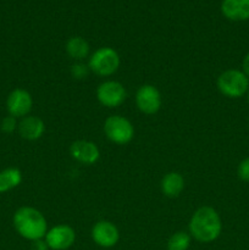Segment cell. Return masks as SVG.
Masks as SVG:
<instances>
[{
    "mask_svg": "<svg viewBox=\"0 0 249 250\" xmlns=\"http://www.w3.org/2000/svg\"><path fill=\"white\" fill-rule=\"evenodd\" d=\"M190 237L200 243L216 241L222 232V221L219 212L211 207H202L192 215L189 225Z\"/></svg>",
    "mask_w": 249,
    "mask_h": 250,
    "instance_id": "cell-1",
    "label": "cell"
},
{
    "mask_svg": "<svg viewBox=\"0 0 249 250\" xmlns=\"http://www.w3.org/2000/svg\"><path fill=\"white\" fill-rule=\"evenodd\" d=\"M12 224L22 238L31 242L43 239L48 232V224L44 215L31 207L17 209L12 217Z\"/></svg>",
    "mask_w": 249,
    "mask_h": 250,
    "instance_id": "cell-2",
    "label": "cell"
},
{
    "mask_svg": "<svg viewBox=\"0 0 249 250\" xmlns=\"http://www.w3.org/2000/svg\"><path fill=\"white\" fill-rule=\"evenodd\" d=\"M217 89L225 97L237 99L246 95L249 90V78L242 70H226L217 77Z\"/></svg>",
    "mask_w": 249,
    "mask_h": 250,
    "instance_id": "cell-3",
    "label": "cell"
},
{
    "mask_svg": "<svg viewBox=\"0 0 249 250\" xmlns=\"http://www.w3.org/2000/svg\"><path fill=\"white\" fill-rule=\"evenodd\" d=\"M88 67L93 73L100 76V77H107V76L114 75L120 67L119 53L110 46L99 48L90 56Z\"/></svg>",
    "mask_w": 249,
    "mask_h": 250,
    "instance_id": "cell-4",
    "label": "cell"
},
{
    "mask_svg": "<svg viewBox=\"0 0 249 250\" xmlns=\"http://www.w3.org/2000/svg\"><path fill=\"white\" fill-rule=\"evenodd\" d=\"M104 132L107 139L117 146L129 143L134 137L133 125L126 117L120 115H112L105 120Z\"/></svg>",
    "mask_w": 249,
    "mask_h": 250,
    "instance_id": "cell-5",
    "label": "cell"
},
{
    "mask_svg": "<svg viewBox=\"0 0 249 250\" xmlns=\"http://www.w3.org/2000/svg\"><path fill=\"white\" fill-rule=\"evenodd\" d=\"M127 92L117 81L103 82L97 89L98 102L106 107H117L126 100Z\"/></svg>",
    "mask_w": 249,
    "mask_h": 250,
    "instance_id": "cell-6",
    "label": "cell"
},
{
    "mask_svg": "<svg viewBox=\"0 0 249 250\" xmlns=\"http://www.w3.org/2000/svg\"><path fill=\"white\" fill-rule=\"evenodd\" d=\"M44 241L51 250H67L76 242V232L68 225H58L48 229Z\"/></svg>",
    "mask_w": 249,
    "mask_h": 250,
    "instance_id": "cell-7",
    "label": "cell"
},
{
    "mask_svg": "<svg viewBox=\"0 0 249 250\" xmlns=\"http://www.w3.org/2000/svg\"><path fill=\"white\" fill-rule=\"evenodd\" d=\"M136 104L139 111L145 115H154L161 107V94L158 88L151 84L139 87L136 94Z\"/></svg>",
    "mask_w": 249,
    "mask_h": 250,
    "instance_id": "cell-8",
    "label": "cell"
},
{
    "mask_svg": "<svg viewBox=\"0 0 249 250\" xmlns=\"http://www.w3.org/2000/svg\"><path fill=\"white\" fill-rule=\"evenodd\" d=\"M33 99L32 95L22 88H16L9 94L6 99V109L10 116H14L16 119L19 117L28 116L29 111L32 110Z\"/></svg>",
    "mask_w": 249,
    "mask_h": 250,
    "instance_id": "cell-9",
    "label": "cell"
},
{
    "mask_svg": "<svg viewBox=\"0 0 249 250\" xmlns=\"http://www.w3.org/2000/svg\"><path fill=\"white\" fill-rule=\"evenodd\" d=\"M92 239L102 248H112L119 242L120 232L112 222L102 220L93 226Z\"/></svg>",
    "mask_w": 249,
    "mask_h": 250,
    "instance_id": "cell-10",
    "label": "cell"
},
{
    "mask_svg": "<svg viewBox=\"0 0 249 250\" xmlns=\"http://www.w3.org/2000/svg\"><path fill=\"white\" fill-rule=\"evenodd\" d=\"M70 154L72 159L83 165H93L100 158V151L93 142L76 141L71 144Z\"/></svg>",
    "mask_w": 249,
    "mask_h": 250,
    "instance_id": "cell-11",
    "label": "cell"
},
{
    "mask_svg": "<svg viewBox=\"0 0 249 250\" xmlns=\"http://www.w3.org/2000/svg\"><path fill=\"white\" fill-rule=\"evenodd\" d=\"M20 136L27 141H37L45 132V125L43 120L37 116H26L19 122L17 126Z\"/></svg>",
    "mask_w": 249,
    "mask_h": 250,
    "instance_id": "cell-12",
    "label": "cell"
},
{
    "mask_svg": "<svg viewBox=\"0 0 249 250\" xmlns=\"http://www.w3.org/2000/svg\"><path fill=\"white\" fill-rule=\"evenodd\" d=\"M221 11L231 21H247L249 20V0H224Z\"/></svg>",
    "mask_w": 249,
    "mask_h": 250,
    "instance_id": "cell-13",
    "label": "cell"
},
{
    "mask_svg": "<svg viewBox=\"0 0 249 250\" xmlns=\"http://www.w3.org/2000/svg\"><path fill=\"white\" fill-rule=\"evenodd\" d=\"M161 192L167 198H177L185 188V180L178 172H168L161 180Z\"/></svg>",
    "mask_w": 249,
    "mask_h": 250,
    "instance_id": "cell-14",
    "label": "cell"
},
{
    "mask_svg": "<svg viewBox=\"0 0 249 250\" xmlns=\"http://www.w3.org/2000/svg\"><path fill=\"white\" fill-rule=\"evenodd\" d=\"M66 53L73 60L82 61L89 54V44L82 37H71L66 42Z\"/></svg>",
    "mask_w": 249,
    "mask_h": 250,
    "instance_id": "cell-15",
    "label": "cell"
},
{
    "mask_svg": "<svg viewBox=\"0 0 249 250\" xmlns=\"http://www.w3.org/2000/svg\"><path fill=\"white\" fill-rule=\"evenodd\" d=\"M22 182V173L16 167H7L0 171V193H6L19 187Z\"/></svg>",
    "mask_w": 249,
    "mask_h": 250,
    "instance_id": "cell-16",
    "label": "cell"
},
{
    "mask_svg": "<svg viewBox=\"0 0 249 250\" xmlns=\"http://www.w3.org/2000/svg\"><path fill=\"white\" fill-rule=\"evenodd\" d=\"M190 234L178 231L173 233L167 241V250H188L190 246Z\"/></svg>",
    "mask_w": 249,
    "mask_h": 250,
    "instance_id": "cell-17",
    "label": "cell"
},
{
    "mask_svg": "<svg viewBox=\"0 0 249 250\" xmlns=\"http://www.w3.org/2000/svg\"><path fill=\"white\" fill-rule=\"evenodd\" d=\"M89 67L87 65L82 62H76L73 63L72 67H71V75H72L73 78L76 80H83L88 76V72H89Z\"/></svg>",
    "mask_w": 249,
    "mask_h": 250,
    "instance_id": "cell-18",
    "label": "cell"
},
{
    "mask_svg": "<svg viewBox=\"0 0 249 250\" xmlns=\"http://www.w3.org/2000/svg\"><path fill=\"white\" fill-rule=\"evenodd\" d=\"M17 126H19V124H17V120L16 117L14 116H6L2 119L1 124H0V128H1V131L4 132V133H12V132H15L17 129Z\"/></svg>",
    "mask_w": 249,
    "mask_h": 250,
    "instance_id": "cell-19",
    "label": "cell"
},
{
    "mask_svg": "<svg viewBox=\"0 0 249 250\" xmlns=\"http://www.w3.org/2000/svg\"><path fill=\"white\" fill-rule=\"evenodd\" d=\"M237 175L238 178L243 182L249 183V158L243 159L237 167Z\"/></svg>",
    "mask_w": 249,
    "mask_h": 250,
    "instance_id": "cell-20",
    "label": "cell"
},
{
    "mask_svg": "<svg viewBox=\"0 0 249 250\" xmlns=\"http://www.w3.org/2000/svg\"><path fill=\"white\" fill-rule=\"evenodd\" d=\"M31 250H49V247L48 244L45 243V241H43V239H38V241L32 242Z\"/></svg>",
    "mask_w": 249,
    "mask_h": 250,
    "instance_id": "cell-21",
    "label": "cell"
},
{
    "mask_svg": "<svg viewBox=\"0 0 249 250\" xmlns=\"http://www.w3.org/2000/svg\"><path fill=\"white\" fill-rule=\"evenodd\" d=\"M242 71H243L244 75L249 78V53L244 56L243 62H242Z\"/></svg>",
    "mask_w": 249,
    "mask_h": 250,
    "instance_id": "cell-22",
    "label": "cell"
},
{
    "mask_svg": "<svg viewBox=\"0 0 249 250\" xmlns=\"http://www.w3.org/2000/svg\"><path fill=\"white\" fill-rule=\"evenodd\" d=\"M247 102H248V104H249V90H248V93H247Z\"/></svg>",
    "mask_w": 249,
    "mask_h": 250,
    "instance_id": "cell-23",
    "label": "cell"
}]
</instances>
